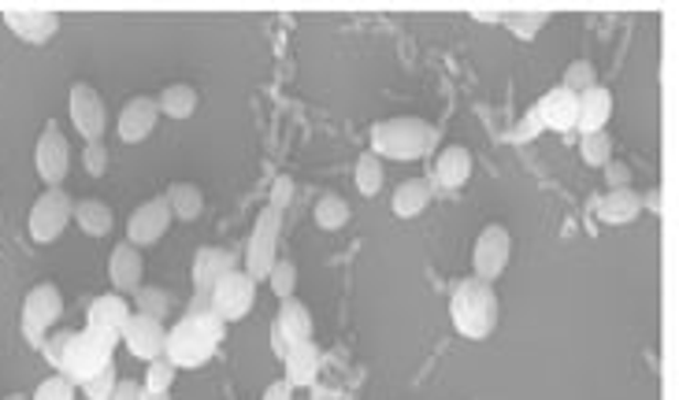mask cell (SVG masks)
Here are the masks:
<instances>
[{
  "label": "cell",
  "instance_id": "obj_1",
  "mask_svg": "<svg viewBox=\"0 0 679 400\" xmlns=\"http://www.w3.org/2000/svg\"><path fill=\"white\" fill-rule=\"evenodd\" d=\"M227 334V323L219 320L212 307H201V312H186L182 320L171 326L164 337V356L175 367H201L216 356V348Z\"/></svg>",
  "mask_w": 679,
  "mask_h": 400
},
{
  "label": "cell",
  "instance_id": "obj_2",
  "mask_svg": "<svg viewBox=\"0 0 679 400\" xmlns=\"http://www.w3.org/2000/svg\"><path fill=\"white\" fill-rule=\"evenodd\" d=\"M498 293H494V282L483 279H461L450 293V320L457 326L461 337L468 342H486L494 331H498Z\"/></svg>",
  "mask_w": 679,
  "mask_h": 400
},
{
  "label": "cell",
  "instance_id": "obj_3",
  "mask_svg": "<svg viewBox=\"0 0 679 400\" xmlns=\"http://www.w3.org/2000/svg\"><path fill=\"white\" fill-rule=\"evenodd\" d=\"M439 145V130L428 119L398 116L371 127V152L379 160H423Z\"/></svg>",
  "mask_w": 679,
  "mask_h": 400
},
{
  "label": "cell",
  "instance_id": "obj_4",
  "mask_svg": "<svg viewBox=\"0 0 679 400\" xmlns=\"http://www.w3.org/2000/svg\"><path fill=\"white\" fill-rule=\"evenodd\" d=\"M116 356V337H105L97 331H71V342L64 348V360H60V375L67 378L71 386H83L89 382L97 371H105Z\"/></svg>",
  "mask_w": 679,
  "mask_h": 400
},
{
  "label": "cell",
  "instance_id": "obj_5",
  "mask_svg": "<svg viewBox=\"0 0 679 400\" xmlns=\"http://www.w3.org/2000/svg\"><path fill=\"white\" fill-rule=\"evenodd\" d=\"M279 230H282V212L279 208H263L257 215V223H252V238H249V249H246V263H241V271L249 274L252 282H263L271 271V263L279 260Z\"/></svg>",
  "mask_w": 679,
  "mask_h": 400
},
{
  "label": "cell",
  "instance_id": "obj_6",
  "mask_svg": "<svg viewBox=\"0 0 679 400\" xmlns=\"http://www.w3.org/2000/svg\"><path fill=\"white\" fill-rule=\"evenodd\" d=\"M252 304H257V282H252L241 267L238 271H230V274H223V279L212 285V293H208V307L219 315L223 323L246 320V315L252 312Z\"/></svg>",
  "mask_w": 679,
  "mask_h": 400
},
{
  "label": "cell",
  "instance_id": "obj_7",
  "mask_svg": "<svg viewBox=\"0 0 679 400\" xmlns=\"http://www.w3.org/2000/svg\"><path fill=\"white\" fill-rule=\"evenodd\" d=\"M60 315H64V293H60L53 282L34 285V290L26 293V301H23V334H26V342L34 348H42L48 326H56Z\"/></svg>",
  "mask_w": 679,
  "mask_h": 400
},
{
  "label": "cell",
  "instance_id": "obj_8",
  "mask_svg": "<svg viewBox=\"0 0 679 400\" xmlns=\"http://www.w3.org/2000/svg\"><path fill=\"white\" fill-rule=\"evenodd\" d=\"M71 208H75V201H71L64 190H48V193H42V197L34 201V208H30V219H26L30 238H34L37 245L56 241L60 234L67 230Z\"/></svg>",
  "mask_w": 679,
  "mask_h": 400
},
{
  "label": "cell",
  "instance_id": "obj_9",
  "mask_svg": "<svg viewBox=\"0 0 679 400\" xmlns=\"http://www.w3.org/2000/svg\"><path fill=\"white\" fill-rule=\"evenodd\" d=\"M238 267H241L238 252L216 249V245H205V249H197V256H194V304H190V312H201V307H208L212 285H216L223 274L238 271Z\"/></svg>",
  "mask_w": 679,
  "mask_h": 400
},
{
  "label": "cell",
  "instance_id": "obj_10",
  "mask_svg": "<svg viewBox=\"0 0 679 400\" xmlns=\"http://www.w3.org/2000/svg\"><path fill=\"white\" fill-rule=\"evenodd\" d=\"M67 111H71V122L75 130L83 133L86 141H105V127H108V108L105 100L94 86L86 82H75L71 86V97H67Z\"/></svg>",
  "mask_w": 679,
  "mask_h": 400
},
{
  "label": "cell",
  "instance_id": "obj_11",
  "mask_svg": "<svg viewBox=\"0 0 679 400\" xmlns=\"http://www.w3.org/2000/svg\"><path fill=\"white\" fill-rule=\"evenodd\" d=\"M34 167H37V179H42L48 190H60V182L67 179V167H71V145H67L64 133H60L56 122H45L42 138H37Z\"/></svg>",
  "mask_w": 679,
  "mask_h": 400
},
{
  "label": "cell",
  "instance_id": "obj_12",
  "mask_svg": "<svg viewBox=\"0 0 679 400\" xmlns=\"http://www.w3.org/2000/svg\"><path fill=\"white\" fill-rule=\"evenodd\" d=\"M509 252H513L509 230H505V227H486L479 238H475V249H472L475 279H483V282L498 279L505 267H509Z\"/></svg>",
  "mask_w": 679,
  "mask_h": 400
},
{
  "label": "cell",
  "instance_id": "obj_13",
  "mask_svg": "<svg viewBox=\"0 0 679 400\" xmlns=\"http://www.w3.org/2000/svg\"><path fill=\"white\" fill-rule=\"evenodd\" d=\"M171 219H175V215H171V208H168L164 197L146 201L141 208L130 212V219H127V241L134 245V249H141V245H157V241L168 234Z\"/></svg>",
  "mask_w": 679,
  "mask_h": 400
},
{
  "label": "cell",
  "instance_id": "obj_14",
  "mask_svg": "<svg viewBox=\"0 0 679 400\" xmlns=\"http://www.w3.org/2000/svg\"><path fill=\"white\" fill-rule=\"evenodd\" d=\"M164 323L160 320H149V315H130L127 326H123V334H119V342H123L130 348V356L134 360H146V364H153L157 356H164Z\"/></svg>",
  "mask_w": 679,
  "mask_h": 400
},
{
  "label": "cell",
  "instance_id": "obj_15",
  "mask_svg": "<svg viewBox=\"0 0 679 400\" xmlns=\"http://www.w3.org/2000/svg\"><path fill=\"white\" fill-rule=\"evenodd\" d=\"M4 26L26 45H45L60 30V15L45 12V8H12V12H4Z\"/></svg>",
  "mask_w": 679,
  "mask_h": 400
},
{
  "label": "cell",
  "instance_id": "obj_16",
  "mask_svg": "<svg viewBox=\"0 0 679 400\" xmlns=\"http://www.w3.org/2000/svg\"><path fill=\"white\" fill-rule=\"evenodd\" d=\"M157 119H160V108H157V97H130L123 111H119V138L127 141V145H138V141H146L149 133L157 130Z\"/></svg>",
  "mask_w": 679,
  "mask_h": 400
},
{
  "label": "cell",
  "instance_id": "obj_17",
  "mask_svg": "<svg viewBox=\"0 0 679 400\" xmlns=\"http://www.w3.org/2000/svg\"><path fill=\"white\" fill-rule=\"evenodd\" d=\"M130 315H134V312H130L127 296L105 293V296H97V301L89 304V312H86V331H97V334L116 337V342H119V334H123V326H127Z\"/></svg>",
  "mask_w": 679,
  "mask_h": 400
},
{
  "label": "cell",
  "instance_id": "obj_18",
  "mask_svg": "<svg viewBox=\"0 0 679 400\" xmlns=\"http://www.w3.org/2000/svg\"><path fill=\"white\" fill-rule=\"evenodd\" d=\"M141 274H146V260H141V252L130 241L116 245V249H111V260H108V279H111V285H116V293L119 296L138 293L141 290Z\"/></svg>",
  "mask_w": 679,
  "mask_h": 400
},
{
  "label": "cell",
  "instance_id": "obj_19",
  "mask_svg": "<svg viewBox=\"0 0 679 400\" xmlns=\"http://www.w3.org/2000/svg\"><path fill=\"white\" fill-rule=\"evenodd\" d=\"M575 108H580V97L569 94L564 86H553L539 105H535V116H539L542 130H575Z\"/></svg>",
  "mask_w": 679,
  "mask_h": 400
},
{
  "label": "cell",
  "instance_id": "obj_20",
  "mask_svg": "<svg viewBox=\"0 0 679 400\" xmlns=\"http://www.w3.org/2000/svg\"><path fill=\"white\" fill-rule=\"evenodd\" d=\"M613 116V94L605 86H591L580 94V108H575V127L580 133H597Z\"/></svg>",
  "mask_w": 679,
  "mask_h": 400
},
{
  "label": "cell",
  "instance_id": "obj_21",
  "mask_svg": "<svg viewBox=\"0 0 679 400\" xmlns=\"http://www.w3.org/2000/svg\"><path fill=\"white\" fill-rule=\"evenodd\" d=\"M434 197V182L431 179H405L390 197V212L398 219H417V215L428 208Z\"/></svg>",
  "mask_w": 679,
  "mask_h": 400
},
{
  "label": "cell",
  "instance_id": "obj_22",
  "mask_svg": "<svg viewBox=\"0 0 679 400\" xmlns=\"http://www.w3.org/2000/svg\"><path fill=\"white\" fill-rule=\"evenodd\" d=\"M282 364H287V378L282 382H290L293 389L298 386H312L320 375V348L316 342H301V345H290V353L282 356Z\"/></svg>",
  "mask_w": 679,
  "mask_h": 400
},
{
  "label": "cell",
  "instance_id": "obj_23",
  "mask_svg": "<svg viewBox=\"0 0 679 400\" xmlns=\"http://www.w3.org/2000/svg\"><path fill=\"white\" fill-rule=\"evenodd\" d=\"M276 331L287 337V345L312 342V312L298 301V296H287L276 315Z\"/></svg>",
  "mask_w": 679,
  "mask_h": 400
},
{
  "label": "cell",
  "instance_id": "obj_24",
  "mask_svg": "<svg viewBox=\"0 0 679 400\" xmlns=\"http://www.w3.org/2000/svg\"><path fill=\"white\" fill-rule=\"evenodd\" d=\"M468 179H472V152L464 145L442 149L439 163H434V182L445 186V190H461Z\"/></svg>",
  "mask_w": 679,
  "mask_h": 400
},
{
  "label": "cell",
  "instance_id": "obj_25",
  "mask_svg": "<svg viewBox=\"0 0 679 400\" xmlns=\"http://www.w3.org/2000/svg\"><path fill=\"white\" fill-rule=\"evenodd\" d=\"M597 212H602V223H610V227H627L643 212V197L635 190H610L605 201L597 204Z\"/></svg>",
  "mask_w": 679,
  "mask_h": 400
},
{
  "label": "cell",
  "instance_id": "obj_26",
  "mask_svg": "<svg viewBox=\"0 0 679 400\" xmlns=\"http://www.w3.org/2000/svg\"><path fill=\"white\" fill-rule=\"evenodd\" d=\"M71 215H75V223H78V230L89 234V238H105V234L111 230V208L105 201H94V197H86V201H78L75 208H71Z\"/></svg>",
  "mask_w": 679,
  "mask_h": 400
},
{
  "label": "cell",
  "instance_id": "obj_27",
  "mask_svg": "<svg viewBox=\"0 0 679 400\" xmlns=\"http://www.w3.org/2000/svg\"><path fill=\"white\" fill-rule=\"evenodd\" d=\"M164 201H168L171 215H179V219H197V215L205 212V197H201V190L194 182H171Z\"/></svg>",
  "mask_w": 679,
  "mask_h": 400
},
{
  "label": "cell",
  "instance_id": "obj_28",
  "mask_svg": "<svg viewBox=\"0 0 679 400\" xmlns=\"http://www.w3.org/2000/svg\"><path fill=\"white\" fill-rule=\"evenodd\" d=\"M157 108H160V116H168V119H190L197 111V89L175 82V86H168L164 94L157 97Z\"/></svg>",
  "mask_w": 679,
  "mask_h": 400
},
{
  "label": "cell",
  "instance_id": "obj_29",
  "mask_svg": "<svg viewBox=\"0 0 679 400\" xmlns=\"http://www.w3.org/2000/svg\"><path fill=\"white\" fill-rule=\"evenodd\" d=\"M349 223V204L338 193H323L316 201V227L320 230H342Z\"/></svg>",
  "mask_w": 679,
  "mask_h": 400
},
{
  "label": "cell",
  "instance_id": "obj_30",
  "mask_svg": "<svg viewBox=\"0 0 679 400\" xmlns=\"http://www.w3.org/2000/svg\"><path fill=\"white\" fill-rule=\"evenodd\" d=\"M357 190L364 193V197H375V193L382 190V182H387V174H382V160L375 156V152H364V156L357 160Z\"/></svg>",
  "mask_w": 679,
  "mask_h": 400
},
{
  "label": "cell",
  "instance_id": "obj_31",
  "mask_svg": "<svg viewBox=\"0 0 679 400\" xmlns=\"http://www.w3.org/2000/svg\"><path fill=\"white\" fill-rule=\"evenodd\" d=\"M134 301H138V315H149V320L164 323V315L171 307V293L160 290V285H141V290L134 293Z\"/></svg>",
  "mask_w": 679,
  "mask_h": 400
},
{
  "label": "cell",
  "instance_id": "obj_32",
  "mask_svg": "<svg viewBox=\"0 0 679 400\" xmlns=\"http://www.w3.org/2000/svg\"><path fill=\"white\" fill-rule=\"evenodd\" d=\"M580 152H583V163H591V167H605V163L613 160V138L610 133H583L580 141Z\"/></svg>",
  "mask_w": 679,
  "mask_h": 400
},
{
  "label": "cell",
  "instance_id": "obj_33",
  "mask_svg": "<svg viewBox=\"0 0 679 400\" xmlns=\"http://www.w3.org/2000/svg\"><path fill=\"white\" fill-rule=\"evenodd\" d=\"M268 282H271V293L279 296V301H287L298 290V263L293 260H276L268 271Z\"/></svg>",
  "mask_w": 679,
  "mask_h": 400
},
{
  "label": "cell",
  "instance_id": "obj_34",
  "mask_svg": "<svg viewBox=\"0 0 679 400\" xmlns=\"http://www.w3.org/2000/svg\"><path fill=\"white\" fill-rule=\"evenodd\" d=\"M175 375H179V367L171 364L168 356H157V360L149 364L141 389H153V393H171V386H175Z\"/></svg>",
  "mask_w": 679,
  "mask_h": 400
},
{
  "label": "cell",
  "instance_id": "obj_35",
  "mask_svg": "<svg viewBox=\"0 0 679 400\" xmlns=\"http://www.w3.org/2000/svg\"><path fill=\"white\" fill-rule=\"evenodd\" d=\"M564 89H569V94H586V89L591 86H597V71H594V64L591 60H575V64H569V71H564V82H561Z\"/></svg>",
  "mask_w": 679,
  "mask_h": 400
},
{
  "label": "cell",
  "instance_id": "obj_36",
  "mask_svg": "<svg viewBox=\"0 0 679 400\" xmlns=\"http://www.w3.org/2000/svg\"><path fill=\"white\" fill-rule=\"evenodd\" d=\"M119 386V375H116V364H108L105 371H97L89 382H83V393L89 400H108L111 397V389Z\"/></svg>",
  "mask_w": 679,
  "mask_h": 400
},
{
  "label": "cell",
  "instance_id": "obj_37",
  "mask_svg": "<svg viewBox=\"0 0 679 400\" xmlns=\"http://www.w3.org/2000/svg\"><path fill=\"white\" fill-rule=\"evenodd\" d=\"M34 400H75V386L64 375H48L42 386L34 389Z\"/></svg>",
  "mask_w": 679,
  "mask_h": 400
},
{
  "label": "cell",
  "instance_id": "obj_38",
  "mask_svg": "<svg viewBox=\"0 0 679 400\" xmlns=\"http://www.w3.org/2000/svg\"><path fill=\"white\" fill-rule=\"evenodd\" d=\"M83 163H86V174H94V179H100V174L108 171V149H105V141H86Z\"/></svg>",
  "mask_w": 679,
  "mask_h": 400
},
{
  "label": "cell",
  "instance_id": "obj_39",
  "mask_svg": "<svg viewBox=\"0 0 679 400\" xmlns=\"http://www.w3.org/2000/svg\"><path fill=\"white\" fill-rule=\"evenodd\" d=\"M67 342H71V331H56V334H45V342H42V348H37V353H42L45 360L53 364L56 371H60V360H64V348H67Z\"/></svg>",
  "mask_w": 679,
  "mask_h": 400
},
{
  "label": "cell",
  "instance_id": "obj_40",
  "mask_svg": "<svg viewBox=\"0 0 679 400\" xmlns=\"http://www.w3.org/2000/svg\"><path fill=\"white\" fill-rule=\"evenodd\" d=\"M605 179H610V190H632V167L624 163H605Z\"/></svg>",
  "mask_w": 679,
  "mask_h": 400
},
{
  "label": "cell",
  "instance_id": "obj_41",
  "mask_svg": "<svg viewBox=\"0 0 679 400\" xmlns=\"http://www.w3.org/2000/svg\"><path fill=\"white\" fill-rule=\"evenodd\" d=\"M293 201V182L282 174V179H276V190H271V208H287V204Z\"/></svg>",
  "mask_w": 679,
  "mask_h": 400
},
{
  "label": "cell",
  "instance_id": "obj_42",
  "mask_svg": "<svg viewBox=\"0 0 679 400\" xmlns=\"http://www.w3.org/2000/svg\"><path fill=\"white\" fill-rule=\"evenodd\" d=\"M138 397H141V386L130 382V378H119V386L111 389L108 400H138Z\"/></svg>",
  "mask_w": 679,
  "mask_h": 400
},
{
  "label": "cell",
  "instance_id": "obj_43",
  "mask_svg": "<svg viewBox=\"0 0 679 400\" xmlns=\"http://www.w3.org/2000/svg\"><path fill=\"white\" fill-rule=\"evenodd\" d=\"M542 130V122H539V116H535V111H531V116H527V122H524V127H516V133H513V138L516 141H531L535 138V133H539Z\"/></svg>",
  "mask_w": 679,
  "mask_h": 400
},
{
  "label": "cell",
  "instance_id": "obj_44",
  "mask_svg": "<svg viewBox=\"0 0 679 400\" xmlns=\"http://www.w3.org/2000/svg\"><path fill=\"white\" fill-rule=\"evenodd\" d=\"M263 400H293V386L290 382H271L268 389H263Z\"/></svg>",
  "mask_w": 679,
  "mask_h": 400
},
{
  "label": "cell",
  "instance_id": "obj_45",
  "mask_svg": "<svg viewBox=\"0 0 679 400\" xmlns=\"http://www.w3.org/2000/svg\"><path fill=\"white\" fill-rule=\"evenodd\" d=\"M271 348H276V356L282 360V356L290 353V345H287V337H282L279 331H276V323H271Z\"/></svg>",
  "mask_w": 679,
  "mask_h": 400
},
{
  "label": "cell",
  "instance_id": "obj_46",
  "mask_svg": "<svg viewBox=\"0 0 679 400\" xmlns=\"http://www.w3.org/2000/svg\"><path fill=\"white\" fill-rule=\"evenodd\" d=\"M138 400H171V393H153V389H141Z\"/></svg>",
  "mask_w": 679,
  "mask_h": 400
}]
</instances>
